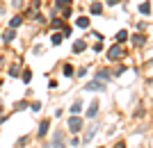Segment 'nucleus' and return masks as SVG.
Here are the masks:
<instances>
[{
	"label": "nucleus",
	"instance_id": "nucleus-10",
	"mask_svg": "<svg viewBox=\"0 0 153 148\" xmlns=\"http://www.w3.org/2000/svg\"><path fill=\"white\" fill-rule=\"evenodd\" d=\"M82 112V103L78 100V103H73V107H71V114H80Z\"/></svg>",
	"mask_w": 153,
	"mask_h": 148
},
{
	"label": "nucleus",
	"instance_id": "nucleus-17",
	"mask_svg": "<svg viewBox=\"0 0 153 148\" xmlns=\"http://www.w3.org/2000/svg\"><path fill=\"white\" fill-rule=\"evenodd\" d=\"M21 21H23L21 16H14V18L9 21V25H12V27H19V25H21Z\"/></svg>",
	"mask_w": 153,
	"mask_h": 148
},
{
	"label": "nucleus",
	"instance_id": "nucleus-4",
	"mask_svg": "<svg viewBox=\"0 0 153 148\" xmlns=\"http://www.w3.org/2000/svg\"><path fill=\"white\" fill-rule=\"evenodd\" d=\"M87 91H105V84L101 80H94V82L87 84Z\"/></svg>",
	"mask_w": 153,
	"mask_h": 148
},
{
	"label": "nucleus",
	"instance_id": "nucleus-18",
	"mask_svg": "<svg viewBox=\"0 0 153 148\" xmlns=\"http://www.w3.org/2000/svg\"><path fill=\"white\" fill-rule=\"evenodd\" d=\"M14 37H16V34H14V27L5 32V41H14Z\"/></svg>",
	"mask_w": 153,
	"mask_h": 148
},
{
	"label": "nucleus",
	"instance_id": "nucleus-2",
	"mask_svg": "<svg viewBox=\"0 0 153 148\" xmlns=\"http://www.w3.org/2000/svg\"><path fill=\"white\" fill-rule=\"evenodd\" d=\"M69 130H71V132H80V130H82V119L71 116V119H69Z\"/></svg>",
	"mask_w": 153,
	"mask_h": 148
},
{
	"label": "nucleus",
	"instance_id": "nucleus-13",
	"mask_svg": "<svg viewBox=\"0 0 153 148\" xmlns=\"http://www.w3.org/2000/svg\"><path fill=\"white\" fill-rule=\"evenodd\" d=\"M126 39H128V32H126V30H121V32H117V41H119V43H123Z\"/></svg>",
	"mask_w": 153,
	"mask_h": 148
},
{
	"label": "nucleus",
	"instance_id": "nucleus-23",
	"mask_svg": "<svg viewBox=\"0 0 153 148\" xmlns=\"http://www.w3.org/2000/svg\"><path fill=\"white\" fill-rule=\"evenodd\" d=\"M23 5V0H14V7H21Z\"/></svg>",
	"mask_w": 153,
	"mask_h": 148
},
{
	"label": "nucleus",
	"instance_id": "nucleus-1",
	"mask_svg": "<svg viewBox=\"0 0 153 148\" xmlns=\"http://www.w3.org/2000/svg\"><path fill=\"white\" fill-rule=\"evenodd\" d=\"M51 146H53V148H64V132H62V130H55Z\"/></svg>",
	"mask_w": 153,
	"mask_h": 148
},
{
	"label": "nucleus",
	"instance_id": "nucleus-6",
	"mask_svg": "<svg viewBox=\"0 0 153 148\" xmlns=\"http://www.w3.org/2000/svg\"><path fill=\"white\" fill-rule=\"evenodd\" d=\"M140 12H142V14H146V16H149V14H151V2H149V0H146V2H142V5H140Z\"/></svg>",
	"mask_w": 153,
	"mask_h": 148
},
{
	"label": "nucleus",
	"instance_id": "nucleus-7",
	"mask_svg": "<svg viewBox=\"0 0 153 148\" xmlns=\"http://www.w3.org/2000/svg\"><path fill=\"white\" fill-rule=\"evenodd\" d=\"M48 125H51V121H41V125H39V135H41V137L48 132Z\"/></svg>",
	"mask_w": 153,
	"mask_h": 148
},
{
	"label": "nucleus",
	"instance_id": "nucleus-9",
	"mask_svg": "<svg viewBox=\"0 0 153 148\" xmlns=\"http://www.w3.org/2000/svg\"><path fill=\"white\" fill-rule=\"evenodd\" d=\"M96 77H98L101 82H105V80H110V73L105 71V68H103V71H98V73H96Z\"/></svg>",
	"mask_w": 153,
	"mask_h": 148
},
{
	"label": "nucleus",
	"instance_id": "nucleus-16",
	"mask_svg": "<svg viewBox=\"0 0 153 148\" xmlns=\"http://www.w3.org/2000/svg\"><path fill=\"white\" fill-rule=\"evenodd\" d=\"M87 25H89V18L80 16V18H78V27H87Z\"/></svg>",
	"mask_w": 153,
	"mask_h": 148
},
{
	"label": "nucleus",
	"instance_id": "nucleus-21",
	"mask_svg": "<svg viewBox=\"0 0 153 148\" xmlns=\"http://www.w3.org/2000/svg\"><path fill=\"white\" fill-rule=\"evenodd\" d=\"M9 75L16 77V75H19V68H16V66H12V68H9Z\"/></svg>",
	"mask_w": 153,
	"mask_h": 148
},
{
	"label": "nucleus",
	"instance_id": "nucleus-20",
	"mask_svg": "<svg viewBox=\"0 0 153 148\" xmlns=\"http://www.w3.org/2000/svg\"><path fill=\"white\" fill-rule=\"evenodd\" d=\"M32 80V71H23V82H30Z\"/></svg>",
	"mask_w": 153,
	"mask_h": 148
},
{
	"label": "nucleus",
	"instance_id": "nucleus-15",
	"mask_svg": "<svg viewBox=\"0 0 153 148\" xmlns=\"http://www.w3.org/2000/svg\"><path fill=\"white\" fill-rule=\"evenodd\" d=\"M103 12V5L101 2H94V5H91V14H101Z\"/></svg>",
	"mask_w": 153,
	"mask_h": 148
},
{
	"label": "nucleus",
	"instance_id": "nucleus-12",
	"mask_svg": "<svg viewBox=\"0 0 153 148\" xmlns=\"http://www.w3.org/2000/svg\"><path fill=\"white\" fill-rule=\"evenodd\" d=\"M85 48H87V43H85V41H76V46H73V50H76V52H82Z\"/></svg>",
	"mask_w": 153,
	"mask_h": 148
},
{
	"label": "nucleus",
	"instance_id": "nucleus-19",
	"mask_svg": "<svg viewBox=\"0 0 153 148\" xmlns=\"http://www.w3.org/2000/svg\"><path fill=\"white\" fill-rule=\"evenodd\" d=\"M73 73H76V71H73V66H69V64L64 66V75H66V77H71Z\"/></svg>",
	"mask_w": 153,
	"mask_h": 148
},
{
	"label": "nucleus",
	"instance_id": "nucleus-3",
	"mask_svg": "<svg viewBox=\"0 0 153 148\" xmlns=\"http://www.w3.org/2000/svg\"><path fill=\"white\" fill-rule=\"evenodd\" d=\"M108 57H110V59H114V62H117V59H121V57H123L121 46H112V48L108 50Z\"/></svg>",
	"mask_w": 153,
	"mask_h": 148
},
{
	"label": "nucleus",
	"instance_id": "nucleus-22",
	"mask_svg": "<svg viewBox=\"0 0 153 148\" xmlns=\"http://www.w3.org/2000/svg\"><path fill=\"white\" fill-rule=\"evenodd\" d=\"M69 2H71V0H57V7H66Z\"/></svg>",
	"mask_w": 153,
	"mask_h": 148
},
{
	"label": "nucleus",
	"instance_id": "nucleus-8",
	"mask_svg": "<svg viewBox=\"0 0 153 148\" xmlns=\"http://www.w3.org/2000/svg\"><path fill=\"white\" fill-rule=\"evenodd\" d=\"M94 135H96V128H94V125H91V128H89V130H87V135H85V141L89 144V141H91V139H94Z\"/></svg>",
	"mask_w": 153,
	"mask_h": 148
},
{
	"label": "nucleus",
	"instance_id": "nucleus-14",
	"mask_svg": "<svg viewBox=\"0 0 153 148\" xmlns=\"http://www.w3.org/2000/svg\"><path fill=\"white\" fill-rule=\"evenodd\" d=\"M96 112H98V103H91V107L87 110V116H96Z\"/></svg>",
	"mask_w": 153,
	"mask_h": 148
},
{
	"label": "nucleus",
	"instance_id": "nucleus-11",
	"mask_svg": "<svg viewBox=\"0 0 153 148\" xmlns=\"http://www.w3.org/2000/svg\"><path fill=\"white\" fill-rule=\"evenodd\" d=\"M51 43H53V46L62 43V34H59V32H55V34H53V37H51Z\"/></svg>",
	"mask_w": 153,
	"mask_h": 148
},
{
	"label": "nucleus",
	"instance_id": "nucleus-5",
	"mask_svg": "<svg viewBox=\"0 0 153 148\" xmlns=\"http://www.w3.org/2000/svg\"><path fill=\"white\" fill-rule=\"evenodd\" d=\"M133 43H135V46H144V43H146V37H144V34H135Z\"/></svg>",
	"mask_w": 153,
	"mask_h": 148
},
{
	"label": "nucleus",
	"instance_id": "nucleus-24",
	"mask_svg": "<svg viewBox=\"0 0 153 148\" xmlns=\"http://www.w3.org/2000/svg\"><path fill=\"white\" fill-rule=\"evenodd\" d=\"M114 148H126V144H117V146Z\"/></svg>",
	"mask_w": 153,
	"mask_h": 148
}]
</instances>
